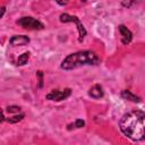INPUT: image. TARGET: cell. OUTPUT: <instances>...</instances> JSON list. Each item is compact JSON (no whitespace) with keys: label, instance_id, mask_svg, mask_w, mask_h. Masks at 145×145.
Returning a JSON list of instances; mask_svg holds the SVG:
<instances>
[{"label":"cell","instance_id":"4","mask_svg":"<svg viewBox=\"0 0 145 145\" xmlns=\"http://www.w3.org/2000/svg\"><path fill=\"white\" fill-rule=\"evenodd\" d=\"M17 24L26 29H43V24L33 17H22L17 20Z\"/></svg>","mask_w":145,"mask_h":145},{"label":"cell","instance_id":"14","mask_svg":"<svg viewBox=\"0 0 145 145\" xmlns=\"http://www.w3.org/2000/svg\"><path fill=\"white\" fill-rule=\"evenodd\" d=\"M134 2H122V5L123 6H126V7H129V6H131Z\"/></svg>","mask_w":145,"mask_h":145},{"label":"cell","instance_id":"13","mask_svg":"<svg viewBox=\"0 0 145 145\" xmlns=\"http://www.w3.org/2000/svg\"><path fill=\"white\" fill-rule=\"evenodd\" d=\"M84 126H85V121H84V120L77 119V120L75 121V128H82V127H84Z\"/></svg>","mask_w":145,"mask_h":145},{"label":"cell","instance_id":"6","mask_svg":"<svg viewBox=\"0 0 145 145\" xmlns=\"http://www.w3.org/2000/svg\"><path fill=\"white\" fill-rule=\"evenodd\" d=\"M119 32H120V34H121V42H122L123 44L130 43V41H131V39H133V34H131V32H130L125 25H120V26H119Z\"/></svg>","mask_w":145,"mask_h":145},{"label":"cell","instance_id":"1","mask_svg":"<svg viewBox=\"0 0 145 145\" xmlns=\"http://www.w3.org/2000/svg\"><path fill=\"white\" fill-rule=\"evenodd\" d=\"M120 130L131 140H143L145 138V112L133 110L122 116L119 121Z\"/></svg>","mask_w":145,"mask_h":145},{"label":"cell","instance_id":"12","mask_svg":"<svg viewBox=\"0 0 145 145\" xmlns=\"http://www.w3.org/2000/svg\"><path fill=\"white\" fill-rule=\"evenodd\" d=\"M7 111L10 112V113H12V112H19L20 111V108L17 106V105H10V106L7 108Z\"/></svg>","mask_w":145,"mask_h":145},{"label":"cell","instance_id":"5","mask_svg":"<svg viewBox=\"0 0 145 145\" xmlns=\"http://www.w3.org/2000/svg\"><path fill=\"white\" fill-rule=\"evenodd\" d=\"M71 94V89L70 88H66L63 91H51L49 94H46V99L51 100V101H62L65 99H67L69 95Z\"/></svg>","mask_w":145,"mask_h":145},{"label":"cell","instance_id":"3","mask_svg":"<svg viewBox=\"0 0 145 145\" xmlns=\"http://www.w3.org/2000/svg\"><path fill=\"white\" fill-rule=\"evenodd\" d=\"M60 20H61L62 23L74 22V23L77 25V29H78V33H79V39H78V41H79V42H83V41H84V37L86 36V29H85V27L83 26V24L80 23L79 18H77L76 16L68 15V14H61V15H60Z\"/></svg>","mask_w":145,"mask_h":145},{"label":"cell","instance_id":"2","mask_svg":"<svg viewBox=\"0 0 145 145\" xmlns=\"http://www.w3.org/2000/svg\"><path fill=\"white\" fill-rule=\"evenodd\" d=\"M100 63V58L92 51H79L71 53L67 56L62 62L61 68L65 70L75 69L82 66H88V65H97Z\"/></svg>","mask_w":145,"mask_h":145},{"label":"cell","instance_id":"8","mask_svg":"<svg viewBox=\"0 0 145 145\" xmlns=\"http://www.w3.org/2000/svg\"><path fill=\"white\" fill-rule=\"evenodd\" d=\"M89 95L92 96V97H94V99H100V97H102L103 95H104V92H103V88H102V86L101 85H94L91 89H89Z\"/></svg>","mask_w":145,"mask_h":145},{"label":"cell","instance_id":"11","mask_svg":"<svg viewBox=\"0 0 145 145\" xmlns=\"http://www.w3.org/2000/svg\"><path fill=\"white\" fill-rule=\"evenodd\" d=\"M23 118H24V113H20V114H18V116L12 117V118H8L7 120H8V122H10V123H16V122L20 121Z\"/></svg>","mask_w":145,"mask_h":145},{"label":"cell","instance_id":"9","mask_svg":"<svg viewBox=\"0 0 145 145\" xmlns=\"http://www.w3.org/2000/svg\"><path fill=\"white\" fill-rule=\"evenodd\" d=\"M121 96L125 99V100H128V101H131V102H140V99L138 96H136L135 94H133L128 89H125L121 92Z\"/></svg>","mask_w":145,"mask_h":145},{"label":"cell","instance_id":"15","mask_svg":"<svg viewBox=\"0 0 145 145\" xmlns=\"http://www.w3.org/2000/svg\"><path fill=\"white\" fill-rule=\"evenodd\" d=\"M5 10H6V9H5V7H2V8H1V16H0V17H2V16H3V14H5Z\"/></svg>","mask_w":145,"mask_h":145},{"label":"cell","instance_id":"10","mask_svg":"<svg viewBox=\"0 0 145 145\" xmlns=\"http://www.w3.org/2000/svg\"><path fill=\"white\" fill-rule=\"evenodd\" d=\"M28 58H29V53H28V52H25V53H23L20 57H18V60H17V65H19V66H23V65L27 63V60H28Z\"/></svg>","mask_w":145,"mask_h":145},{"label":"cell","instance_id":"7","mask_svg":"<svg viewBox=\"0 0 145 145\" xmlns=\"http://www.w3.org/2000/svg\"><path fill=\"white\" fill-rule=\"evenodd\" d=\"M10 44L12 46H18V45H26L29 42V39L26 35H15L10 39Z\"/></svg>","mask_w":145,"mask_h":145}]
</instances>
